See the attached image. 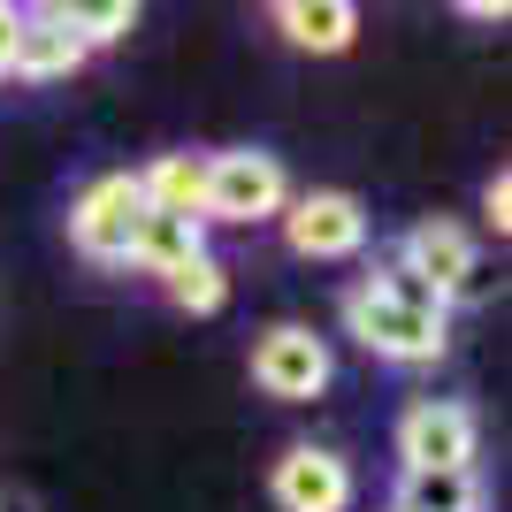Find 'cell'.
Masks as SVG:
<instances>
[{
  "label": "cell",
  "mask_w": 512,
  "mask_h": 512,
  "mask_svg": "<svg viewBox=\"0 0 512 512\" xmlns=\"http://www.w3.org/2000/svg\"><path fill=\"white\" fill-rule=\"evenodd\" d=\"M207 222H184V214H153L146 207V222H138V237H130V260L138 268H153V276H176L184 260H199L207 253Z\"/></svg>",
  "instance_id": "obj_13"
},
{
  "label": "cell",
  "mask_w": 512,
  "mask_h": 512,
  "mask_svg": "<svg viewBox=\"0 0 512 512\" xmlns=\"http://www.w3.org/2000/svg\"><path fill=\"white\" fill-rule=\"evenodd\" d=\"M283 237L299 260H352L367 245V207L352 192H306L299 207H283Z\"/></svg>",
  "instance_id": "obj_6"
},
{
  "label": "cell",
  "mask_w": 512,
  "mask_h": 512,
  "mask_svg": "<svg viewBox=\"0 0 512 512\" xmlns=\"http://www.w3.org/2000/svg\"><path fill=\"white\" fill-rule=\"evenodd\" d=\"M398 459L406 467H474V406H459V398H413L398 413Z\"/></svg>",
  "instance_id": "obj_5"
},
{
  "label": "cell",
  "mask_w": 512,
  "mask_h": 512,
  "mask_svg": "<svg viewBox=\"0 0 512 512\" xmlns=\"http://www.w3.org/2000/svg\"><path fill=\"white\" fill-rule=\"evenodd\" d=\"M8 46H16V8L0 0V77H8Z\"/></svg>",
  "instance_id": "obj_19"
},
{
  "label": "cell",
  "mask_w": 512,
  "mask_h": 512,
  "mask_svg": "<svg viewBox=\"0 0 512 512\" xmlns=\"http://www.w3.org/2000/svg\"><path fill=\"white\" fill-rule=\"evenodd\" d=\"M291 207L276 153H207V222H276Z\"/></svg>",
  "instance_id": "obj_2"
},
{
  "label": "cell",
  "mask_w": 512,
  "mask_h": 512,
  "mask_svg": "<svg viewBox=\"0 0 512 512\" xmlns=\"http://www.w3.org/2000/svg\"><path fill=\"white\" fill-rule=\"evenodd\" d=\"M62 16H69V31H77L85 46H107V39H123L130 23H138V8H130V0H77V8H62Z\"/></svg>",
  "instance_id": "obj_16"
},
{
  "label": "cell",
  "mask_w": 512,
  "mask_h": 512,
  "mask_svg": "<svg viewBox=\"0 0 512 512\" xmlns=\"http://www.w3.org/2000/svg\"><path fill=\"white\" fill-rule=\"evenodd\" d=\"M276 23H283V39L306 46V54H344L352 31H360V8L352 0H283Z\"/></svg>",
  "instance_id": "obj_12"
},
{
  "label": "cell",
  "mask_w": 512,
  "mask_h": 512,
  "mask_svg": "<svg viewBox=\"0 0 512 512\" xmlns=\"http://www.w3.org/2000/svg\"><path fill=\"white\" fill-rule=\"evenodd\" d=\"M482 214H490V230H497V237L512 230V184H505V169H497L490 184H482Z\"/></svg>",
  "instance_id": "obj_18"
},
{
  "label": "cell",
  "mask_w": 512,
  "mask_h": 512,
  "mask_svg": "<svg viewBox=\"0 0 512 512\" xmlns=\"http://www.w3.org/2000/svg\"><path fill=\"white\" fill-rule=\"evenodd\" d=\"M85 62V39L69 31L62 8H16V46H8V77H69V69Z\"/></svg>",
  "instance_id": "obj_8"
},
{
  "label": "cell",
  "mask_w": 512,
  "mask_h": 512,
  "mask_svg": "<svg viewBox=\"0 0 512 512\" xmlns=\"http://www.w3.org/2000/svg\"><path fill=\"white\" fill-rule=\"evenodd\" d=\"M490 291H497V268H490L482 253H474V268H467L459 283H451V306H490Z\"/></svg>",
  "instance_id": "obj_17"
},
{
  "label": "cell",
  "mask_w": 512,
  "mask_h": 512,
  "mask_svg": "<svg viewBox=\"0 0 512 512\" xmlns=\"http://www.w3.org/2000/svg\"><path fill=\"white\" fill-rule=\"evenodd\" d=\"M253 383L268 390V398H314V390H329V344L314 337V329H299V321H276V329H260L253 344Z\"/></svg>",
  "instance_id": "obj_4"
},
{
  "label": "cell",
  "mask_w": 512,
  "mask_h": 512,
  "mask_svg": "<svg viewBox=\"0 0 512 512\" xmlns=\"http://www.w3.org/2000/svg\"><path fill=\"white\" fill-rule=\"evenodd\" d=\"M398 260H406L413 276L436 291V299L451 306V283L474 268V237L459 230V222H444V214H428V222H413L406 230V245H398Z\"/></svg>",
  "instance_id": "obj_9"
},
{
  "label": "cell",
  "mask_w": 512,
  "mask_h": 512,
  "mask_svg": "<svg viewBox=\"0 0 512 512\" xmlns=\"http://www.w3.org/2000/svg\"><path fill=\"white\" fill-rule=\"evenodd\" d=\"M138 222H146V192H138V176H100V184H85V199L69 207V245L85 260H100V268H115V260H130V237H138Z\"/></svg>",
  "instance_id": "obj_3"
},
{
  "label": "cell",
  "mask_w": 512,
  "mask_h": 512,
  "mask_svg": "<svg viewBox=\"0 0 512 512\" xmlns=\"http://www.w3.org/2000/svg\"><path fill=\"white\" fill-rule=\"evenodd\" d=\"M268 490H276L283 512H344L352 505V467L321 444H291L276 459V482H268Z\"/></svg>",
  "instance_id": "obj_7"
},
{
  "label": "cell",
  "mask_w": 512,
  "mask_h": 512,
  "mask_svg": "<svg viewBox=\"0 0 512 512\" xmlns=\"http://www.w3.org/2000/svg\"><path fill=\"white\" fill-rule=\"evenodd\" d=\"M169 299L184 306V314H214V306L230 299V276H222V260H214V253L184 260V268L169 276Z\"/></svg>",
  "instance_id": "obj_14"
},
{
  "label": "cell",
  "mask_w": 512,
  "mask_h": 512,
  "mask_svg": "<svg viewBox=\"0 0 512 512\" xmlns=\"http://www.w3.org/2000/svg\"><path fill=\"white\" fill-rule=\"evenodd\" d=\"M390 505L398 512H482V482H474V467H406Z\"/></svg>",
  "instance_id": "obj_11"
},
{
  "label": "cell",
  "mask_w": 512,
  "mask_h": 512,
  "mask_svg": "<svg viewBox=\"0 0 512 512\" xmlns=\"http://www.w3.org/2000/svg\"><path fill=\"white\" fill-rule=\"evenodd\" d=\"M367 283H375L383 299H398V306H406V314H428V321H444V314H451V306L436 299V291H428V283L413 276V268H406V260H398V253H390V260H383V268H375V276H367Z\"/></svg>",
  "instance_id": "obj_15"
},
{
  "label": "cell",
  "mask_w": 512,
  "mask_h": 512,
  "mask_svg": "<svg viewBox=\"0 0 512 512\" xmlns=\"http://www.w3.org/2000/svg\"><path fill=\"white\" fill-rule=\"evenodd\" d=\"M138 192H146L153 214L207 222V153H161L153 169H138Z\"/></svg>",
  "instance_id": "obj_10"
},
{
  "label": "cell",
  "mask_w": 512,
  "mask_h": 512,
  "mask_svg": "<svg viewBox=\"0 0 512 512\" xmlns=\"http://www.w3.org/2000/svg\"><path fill=\"white\" fill-rule=\"evenodd\" d=\"M344 329H352L375 360H390V367H428L436 352H444V321L406 314V306L383 299L375 283H352V291H344Z\"/></svg>",
  "instance_id": "obj_1"
}]
</instances>
